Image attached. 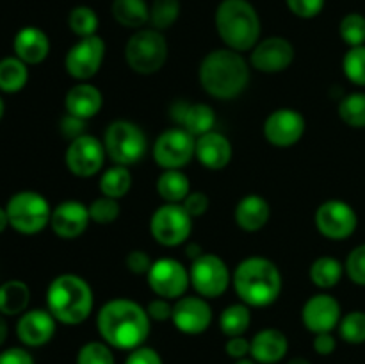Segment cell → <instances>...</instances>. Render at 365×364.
<instances>
[{"label":"cell","mask_w":365,"mask_h":364,"mask_svg":"<svg viewBox=\"0 0 365 364\" xmlns=\"http://www.w3.org/2000/svg\"><path fill=\"white\" fill-rule=\"evenodd\" d=\"M96 328L109 346L132 350L145 345L152 328V320L145 307L128 298H116L103 303L96 316Z\"/></svg>","instance_id":"6da1fadb"},{"label":"cell","mask_w":365,"mask_h":364,"mask_svg":"<svg viewBox=\"0 0 365 364\" xmlns=\"http://www.w3.org/2000/svg\"><path fill=\"white\" fill-rule=\"evenodd\" d=\"M200 84L217 100L237 98L250 82V64L241 52L217 49L207 54L200 64Z\"/></svg>","instance_id":"7a4b0ae2"},{"label":"cell","mask_w":365,"mask_h":364,"mask_svg":"<svg viewBox=\"0 0 365 364\" xmlns=\"http://www.w3.org/2000/svg\"><path fill=\"white\" fill-rule=\"evenodd\" d=\"M232 284L242 303L248 307H267L278 300L284 282L273 261L253 256L237 264Z\"/></svg>","instance_id":"3957f363"},{"label":"cell","mask_w":365,"mask_h":364,"mask_svg":"<svg viewBox=\"0 0 365 364\" xmlns=\"http://www.w3.org/2000/svg\"><path fill=\"white\" fill-rule=\"evenodd\" d=\"M216 29L227 49L248 52L260 41V18L248 0H221L216 9Z\"/></svg>","instance_id":"277c9868"},{"label":"cell","mask_w":365,"mask_h":364,"mask_svg":"<svg viewBox=\"0 0 365 364\" xmlns=\"http://www.w3.org/2000/svg\"><path fill=\"white\" fill-rule=\"evenodd\" d=\"M93 305L95 298L91 285L78 275H59L46 289V309L63 325H78L86 321Z\"/></svg>","instance_id":"5b68a950"},{"label":"cell","mask_w":365,"mask_h":364,"mask_svg":"<svg viewBox=\"0 0 365 364\" xmlns=\"http://www.w3.org/2000/svg\"><path fill=\"white\" fill-rule=\"evenodd\" d=\"M168 59V41L155 29H139L125 45V61L141 75H152L164 66Z\"/></svg>","instance_id":"8992f818"},{"label":"cell","mask_w":365,"mask_h":364,"mask_svg":"<svg viewBox=\"0 0 365 364\" xmlns=\"http://www.w3.org/2000/svg\"><path fill=\"white\" fill-rule=\"evenodd\" d=\"M7 218L9 227L20 234L32 236L41 232L46 225H50L52 207L48 200L38 191H18L7 200Z\"/></svg>","instance_id":"52a82bcc"},{"label":"cell","mask_w":365,"mask_h":364,"mask_svg":"<svg viewBox=\"0 0 365 364\" xmlns=\"http://www.w3.org/2000/svg\"><path fill=\"white\" fill-rule=\"evenodd\" d=\"M106 153L114 164L130 166L139 163L146 153V136L135 123L127 120H116L106 128L103 134Z\"/></svg>","instance_id":"ba28073f"},{"label":"cell","mask_w":365,"mask_h":364,"mask_svg":"<svg viewBox=\"0 0 365 364\" xmlns=\"http://www.w3.org/2000/svg\"><path fill=\"white\" fill-rule=\"evenodd\" d=\"M150 232L163 246L184 245L192 232V216L182 203H164L150 218Z\"/></svg>","instance_id":"9c48e42d"},{"label":"cell","mask_w":365,"mask_h":364,"mask_svg":"<svg viewBox=\"0 0 365 364\" xmlns=\"http://www.w3.org/2000/svg\"><path fill=\"white\" fill-rule=\"evenodd\" d=\"M191 285L203 298H217L230 284V271L225 261L216 253H202L196 257L189 270Z\"/></svg>","instance_id":"30bf717a"},{"label":"cell","mask_w":365,"mask_h":364,"mask_svg":"<svg viewBox=\"0 0 365 364\" xmlns=\"http://www.w3.org/2000/svg\"><path fill=\"white\" fill-rule=\"evenodd\" d=\"M196 138L185 128H170L157 138L153 159L164 170H180L195 157Z\"/></svg>","instance_id":"8fae6325"},{"label":"cell","mask_w":365,"mask_h":364,"mask_svg":"<svg viewBox=\"0 0 365 364\" xmlns=\"http://www.w3.org/2000/svg\"><path fill=\"white\" fill-rule=\"evenodd\" d=\"M146 278H148L150 289L157 296L166 300L182 298L191 284V277L184 264L171 257H163V259L155 261Z\"/></svg>","instance_id":"7c38bea8"},{"label":"cell","mask_w":365,"mask_h":364,"mask_svg":"<svg viewBox=\"0 0 365 364\" xmlns=\"http://www.w3.org/2000/svg\"><path fill=\"white\" fill-rule=\"evenodd\" d=\"M106 57V43L100 36L81 38L64 57V68L77 81H89L100 71Z\"/></svg>","instance_id":"4fadbf2b"},{"label":"cell","mask_w":365,"mask_h":364,"mask_svg":"<svg viewBox=\"0 0 365 364\" xmlns=\"http://www.w3.org/2000/svg\"><path fill=\"white\" fill-rule=\"evenodd\" d=\"M316 227L324 238L342 241L355 234L359 227V216L348 202L327 200L316 211Z\"/></svg>","instance_id":"5bb4252c"},{"label":"cell","mask_w":365,"mask_h":364,"mask_svg":"<svg viewBox=\"0 0 365 364\" xmlns=\"http://www.w3.org/2000/svg\"><path fill=\"white\" fill-rule=\"evenodd\" d=\"M106 146L95 136L82 134L77 139H71L64 153L66 168L75 177H95L106 161Z\"/></svg>","instance_id":"9a60e30c"},{"label":"cell","mask_w":365,"mask_h":364,"mask_svg":"<svg viewBox=\"0 0 365 364\" xmlns=\"http://www.w3.org/2000/svg\"><path fill=\"white\" fill-rule=\"evenodd\" d=\"M303 134H305V118L296 109L289 107L277 109L264 121V138L278 148L296 145Z\"/></svg>","instance_id":"2e32d148"},{"label":"cell","mask_w":365,"mask_h":364,"mask_svg":"<svg viewBox=\"0 0 365 364\" xmlns=\"http://www.w3.org/2000/svg\"><path fill=\"white\" fill-rule=\"evenodd\" d=\"M294 61V46L282 36L260 39L252 50L250 63L262 74H280L287 70Z\"/></svg>","instance_id":"e0dca14e"},{"label":"cell","mask_w":365,"mask_h":364,"mask_svg":"<svg viewBox=\"0 0 365 364\" xmlns=\"http://www.w3.org/2000/svg\"><path fill=\"white\" fill-rule=\"evenodd\" d=\"M171 321L182 334H203L212 323V309L203 296H182L173 305Z\"/></svg>","instance_id":"ac0fdd59"},{"label":"cell","mask_w":365,"mask_h":364,"mask_svg":"<svg viewBox=\"0 0 365 364\" xmlns=\"http://www.w3.org/2000/svg\"><path fill=\"white\" fill-rule=\"evenodd\" d=\"M303 325L312 334L331 332L339 327L342 320V307L335 296L319 293L309 298L302 310Z\"/></svg>","instance_id":"d6986e66"},{"label":"cell","mask_w":365,"mask_h":364,"mask_svg":"<svg viewBox=\"0 0 365 364\" xmlns=\"http://www.w3.org/2000/svg\"><path fill=\"white\" fill-rule=\"evenodd\" d=\"M57 320L48 309L25 310L16 323V335L25 346L39 348L52 341L56 335Z\"/></svg>","instance_id":"ffe728a7"},{"label":"cell","mask_w":365,"mask_h":364,"mask_svg":"<svg viewBox=\"0 0 365 364\" xmlns=\"http://www.w3.org/2000/svg\"><path fill=\"white\" fill-rule=\"evenodd\" d=\"M89 221V207L77 200H66L52 209L50 227L61 239H75L84 234Z\"/></svg>","instance_id":"44dd1931"},{"label":"cell","mask_w":365,"mask_h":364,"mask_svg":"<svg viewBox=\"0 0 365 364\" xmlns=\"http://www.w3.org/2000/svg\"><path fill=\"white\" fill-rule=\"evenodd\" d=\"M232 153H234L232 143L221 132L210 131L196 139L195 157H198L202 166H205L207 170L217 171L227 168L232 159Z\"/></svg>","instance_id":"7402d4cb"},{"label":"cell","mask_w":365,"mask_h":364,"mask_svg":"<svg viewBox=\"0 0 365 364\" xmlns=\"http://www.w3.org/2000/svg\"><path fill=\"white\" fill-rule=\"evenodd\" d=\"M289 352V339L278 328H264L250 341V355L259 364H278Z\"/></svg>","instance_id":"603a6c76"},{"label":"cell","mask_w":365,"mask_h":364,"mask_svg":"<svg viewBox=\"0 0 365 364\" xmlns=\"http://www.w3.org/2000/svg\"><path fill=\"white\" fill-rule=\"evenodd\" d=\"M14 56L24 61L25 64H39L48 57L50 39L39 27L27 25L20 29L13 39Z\"/></svg>","instance_id":"cb8c5ba5"},{"label":"cell","mask_w":365,"mask_h":364,"mask_svg":"<svg viewBox=\"0 0 365 364\" xmlns=\"http://www.w3.org/2000/svg\"><path fill=\"white\" fill-rule=\"evenodd\" d=\"M102 91L96 86L89 84V82H78V84L71 86L68 89L66 96H64L66 113L84 121L96 116L102 109Z\"/></svg>","instance_id":"d4e9b609"},{"label":"cell","mask_w":365,"mask_h":364,"mask_svg":"<svg viewBox=\"0 0 365 364\" xmlns=\"http://www.w3.org/2000/svg\"><path fill=\"white\" fill-rule=\"evenodd\" d=\"M235 223L246 232H257L267 225L271 218V206L264 196L246 195L237 202L234 211Z\"/></svg>","instance_id":"484cf974"},{"label":"cell","mask_w":365,"mask_h":364,"mask_svg":"<svg viewBox=\"0 0 365 364\" xmlns=\"http://www.w3.org/2000/svg\"><path fill=\"white\" fill-rule=\"evenodd\" d=\"M31 302V289L24 280H7L0 285V314L21 316Z\"/></svg>","instance_id":"4316f807"},{"label":"cell","mask_w":365,"mask_h":364,"mask_svg":"<svg viewBox=\"0 0 365 364\" xmlns=\"http://www.w3.org/2000/svg\"><path fill=\"white\" fill-rule=\"evenodd\" d=\"M177 121H180L182 128H185L189 134L200 138L212 131L214 123H216V114H214L212 107L207 103H192V106L185 103L178 113Z\"/></svg>","instance_id":"83f0119b"},{"label":"cell","mask_w":365,"mask_h":364,"mask_svg":"<svg viewBox=\"0 0 365 364\" xmlns=\"http://www.w3.org/2000/svg\"><path fill=\"white\" fill-rule=\"evenodd\" d=\"M110 13L114 20L127 29H143L150 21V6L146 0H113Z\"/></svg>","instance_id":"f1b7e54d"},{"label":"cell","mask_w":365,"mask_h":364,"mask_svg":"<svg viewBox=\"0 0 365 364\" xmlns=\"http://www.w3.org/2000/svg\"><path fill=\"white\" fill-rule=\"evenodd\" d=\"M157 193L166 203H182L191 193L189 177L180 170H164L157 178Z\"/></svg>","instance_id":"f546056e"},{"label":"cell","mask_w":365,"mask_h":364,"mask_svg":"<svg viewBox=\"0 0 365 364\" xmlns=\"http://www.w3.org/2000/svg\"><path fill=\"white\" fill-rule=\"evenodd\" d=\"M344 266L339 259L330 256L317 257L310 266V280L321 289H331L341 282L342 275H344Z\"/></svg>","instance_id":"4dcf8cb0"},{"label":"cell","mask_w":365,"mask_h":364,"mask_svg":"<svg viewBox=\"0 0 365 364\" xmlns=\"http://www.w3.org/2000/svg\"><path fill=\"white\" fill-rule=\"evenodd\" d=\"M29 81L27 64L16 56L4 57L0 61V91L18 93L25 88Z\"/></svg>","instance_id":"1f68e13d"},{"label":"cell","mask_w":365,"mask_h":364,"mask_svg":"<svg viewBox=\"0 0 365 364\" xmlns=\"http://www.w3.org/2000/svg\"><path fill=\"white\" fill-rule=\"evenodd\" d=\"M100 191L103 196L109 198H123L132 188V173L128 171V166L114 164L109 170H106L100 177Z\"/></svg>","instance_id":"d6a6232c"},{"label":"cell","mask_w":365,"mask_h":364,"mask_svg":"<svg viewBox=\"0 0 365 364\" xmlns=\"http://www.w3.org/2000/svg\"><path fill=\"white\" fill-rule=\"evenodd\" d=\"M252 323V313L246 303H232L221 313L220 328L227 338L242 335Z\"/></svg>","instance_id":"836d02e7"},{"label":"cell","mask_w":365,"mask_h":364,"mask_svg":"<svg viewBox=\"0 0 365 364\" xmlns=\"http://www.w3.org/2000/svg\"><path fill=\"white\" fill-rule=\"evenodd\" d=\"M180 16V0H153L150 4V21L155 31H166Z\"/></svg>","instance_id":"e575fe53"},{"label":"cell","mask_w":365,"mask_h":364,"mask_svg":"<svg viewBox=\"0 0 365 364\" xmlns=\"http://www.w3.org/2000/svg\"><path fill=\"white\" fill-rule=\"evenodd\" d=\"M339 116L353 128H365V93H349L339 103Z\"/></svg>","instance_id":"d590c367"},{"label":"cell","mask_w":365,"mask_h":364,"mask_svg":"<svg viewBox=\"0 0 365 364\" xmlns=\"http://www.w3.org/2000/svg\"><path fill=\"white\" fill-rule=\"evenodd\" d=\"M98 25V16H96L95 9L89 6H77L70 11V14H68V27H70L71 32H73L75 36H78V38L95 36Z\"/></svg>","instance_id":"8d00e7d4"},{"label":"cell","mask_w":365,"mask_h":364,"mask_svg":"<svg viewBox=\"0 0 365 364\" xmlns=\"http://www.w3.org/2000/svg\"><path fill=\"white\" fill-rule=\"evenodd\" d=\"M339 334L349 345H362L365 343V313L364 310H351L342 316L339 323Z\"/></svg>","instance_id":"74e56055"},{"label":"cell","mask_w":365,"mask_h":364,"mask_svg":"<svg viewBox=\"0 0 365 364\" xmlns=\"http://www.w3.org/2000/svg\"><path fill=\"white\" fill-rule=\"evenodd\" d=\"M339 32L344 43L351 46L365 45V16L360 13L346 14L339 25Z\"/></svg>","instance_id":"f35d334b"},{"label":"cell","mask_w":365,"mask_h":364,"mask_svg":"<svg viewBox=\"0 0 365 364\" xmlns=\"http://www.w3.org/2000/svg\"><path fill=\"white\" fill-rule=\"evenodd\" d=\"M344 75L356 86H365V45L351 46L342 59Z\"/></svg>","instance_id":"ab89813d"},{"label":"cell","mask_w":365,"mask_h":364,"mask_svg":"<svg viewBox=\"0 0 365 364\" xmlns=\"http://www.w3.org/2000/svg\"><path fill=\"white\" fill-rule=\"evenodd\" d=\"M77 364H116V360L106 341H89L78 350Z\"/></svg>","instance_id":"60d3db41"},{"label":"cell","mask_w":365,"mask_h":364,"mask_svg":"<svg viewBox=\"0 0 365 364\" xmlns=\"http://www.w3.org/2000/svg\"><path fill=\"white\" fill-rule=\"evenodd\" d=\"M89 216H91V221H95V223H113L120 216V203H118L116 198L100 196V198L93 200L91 206H89Z\"/></svg>","instance_id":"b9f144b4"},{"label":"cell","mask_w":365,"mask_h":364,"mask_svg":"<svg viewBox=\"0 0 365 364\" xmlns=\"http://www.w3.org/2000/svg\"><path fill=\"white\" fill-rule=\"evenodd\" d=\"M344 270L353 284L365 285V245L356 246L349 252Z\"/></svg>","instance_id":"7bdbcfd3"},{"label":"cell","mask_w":365,"mask_h":364,"mask_svg":"<svg viewBox=\"0 0 365 364\" xmlns=\"http://www.w3.org/2000/svg\"><path fill=\"white\" fill-rule=\"evenodd\" d=\"M285 2L292 14L303 18V20H310L323 11L327 0H285Z\"/></svg>","instance_id":"ee69618b"},{"label":"cell","mask_w":365,"mask_h":364,"mask_svg":"<svg viewBox=\"0 0 365 364\" xmlns=\"http://www.w3.org/2000/svg\"><path fill=\"white\" fill-rule=\"evenodd\" d=\"M152 264L153 261L150 259V256L145 250H132L125 257V266L134 275H148Z\"/></svg>","instance_id":"f6af8a7d"},{"label":"cell","mask_w":365,"mask_h":364,"mask_svg":"<svg viewBox=\"0 0 365 364\" xmlns=\"http://www.w3.org/2000/svg\"><path fill=\"white\" fill-rule=\"evenodd\" d=\"M182 206H184V209L187 211L192 218H198V216H203V214L209 211L210 200L205 193L191 191L187 196H185V200L182 202Z\"/></svg>","instance_id":"bcb514c9"},{"label":"cell","mask_w":365,"mask_h":364,"mask_svg":"<svg viewBox=\"0 0 365 364\" xmlns=\"http://www.w3.org/2000/svg\"><path fill=\"white\" fill-rule=\"evenodd\" d=\"M125 364H163V359H160V355L157 350L143 345L128 353Z\"/></svg>","instance_id":"7dc6e473"},{"label":"cell","mask_w":365,"mask_h":364,"mask_svg":"<svg viewBox=\"0 0 365 364\" xmlns=\"http://www.w3.org/2000/svg\"><path fill=\"white\" fill-rule=\"evenodd\" d=\"M146 313H148L150 320L152 321H168L171 320V314H173V305L170 303V300L166 298H155L148 303L146 307Z\"/></svg>","instance_id":"c3c4849f"},{"label":"cell","mask_w":365,"mask_h":364,"mask_svg":"<svg viewBox=\"0 0 365 364\" xmlns=\"http://www.w3.org/2000/svg\"><path fill=\"white\" fill-rule=\"evenodd\" d=\"M0 364H36L34 357L20 346H13L0 352Z\"/></svg>","instance_id":"681fc988"},{"label":"cell","mask_w":365,"mask_h":364,"mask_svg":"<svg viewBox=\"0 0 365 364\" xmlns=\"http://www.w3.org/2000/svg\"><path fill=\"white\" fill-rule=\"evenodd\" d=\"M225 352L228 357L239 360L245 359L246 355H250V341L242 335H235V338H228L227 345H225Z\"/></svg>","instance_id":"f907efd6"},{"label":"cell","mask_w":365,"mask_h":364,"mask_svg":"<svg viewBox=\"0 0 365 364\" xmlns=\"http://www.w3.org/2000/svg\"><path fill=\"white\" fill-rule=\"evenodd\" d=\"M337 348V339L331 335V332H323V334H316L314 338V350L319 355H331Z\"/></svg>","instance_id":"816d5d0a"},{"label":"cell","mask_w":365,"mask_h":364,"mask_svg":"<svg viewBox=\"0 0 365 364\" xmlns=\"http://www.w3.org/2000/svg\"><path fill=\"white\" fill-rule=\"evenodd\" d=\"M61 131H63V134L66 136V138L77 139L78 136L84 134V120L68 114V116L61 121Z\"/></svg>","instance_id":"f5cc1de1"},{"label":"cell","mask_w":365,"mask_h":364,"mask_svg":"<svg viewBox=\"0 0 365 364\" xmlns=\"http://www.w3.org/2000/svg\"><path fill=\"white\" fill-rule=\"evenodd\" d=\"M7 334H9V328H7L6 320H4V314H0V346L6 343Z\"/></svg>","instance_id":"db71d44e"},{"label":"cell","mask_w":365,"mask_h":364,"mask_svg":"<svg viewBox=\"0 0 365 364\" xmlns=\"http://www.w3.org/2000/svg\"><path fill=\"white\" fill-rule=\"evenodd\" d=\"M9 227V218H7L6 207H0V234Z\"/></svg>","instance_id":"11a10c76"},{"label":"cell","mask_w":365,"mask_h":364,"mask_svg":"<svg viewBox=\"0 0 365 364\" xmlns=\"http://www.w3.org/2000/svg\"><path fill=\"white\" fill-rule=\"evenodd\" d=\"M287 364H312V363H310L309 359H305V357H294V359L289 360Z\"/></svg>","instance_id":"9f6ffc18"},{"label":"cell","mask_w":365,"mask_h":364,"mask_svg":"<svg viewBox=\"0 0 365 364\" xmlns=\"http://www.w3.org/2000/svg\"><path fill=\"white\" fill-rule=\"evenodd\" d=\"M235 364H259V363H255V360H253V359H248V357H245V359L235 360Z\"/></svg>","instance_id":"6f0895ef"},{"label":"cell","mask_w":365,"mask_h":364,"mask_svg":"<svg viewBox=\"0 0 365 364\" xmlns=\"http://www.w3.org/2000/svg\"><path fill=\"white\" fill-rule=\"evenodd\" d=\"M4 113H6V103H4L2 96H0V120L4 118Z\"/></svg>","instance_id":"680465c9"}]
</instances>
